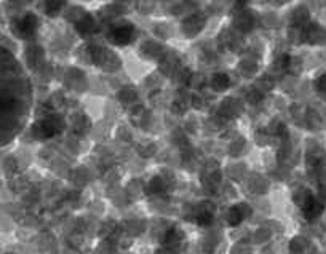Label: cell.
I'll return each instance as SVG.
<instances>
[{
    "label": "cell",
    "mask_w": 326,
    "mask_h": 254,
    "mask_svg": "<svg viewBox=\"0 0 326 254\" xmlns=\"http://www.w3.org/2000/svg\"><path fill=\"white\" fill-rule=\"evenodd\" d=\"M62 130H64V120H62V117L59 114L53 112L48 117L42 118V120H38L34 125L32 136L35 139L45 141V139H48V138L58 136L59 133H62Z\"/></svg>",
    "instance_id": "obj_1"
},
{
    "label": "cell",
    "mask_w": 326,
    "mask_h": 254,
    "mask_svg": "<svg viewBox=\"0 0 326 254\" xmlns=\"http://www.w3.org/2000/svg\"><path fill=\"white\" fill-rule=\"evenodd\" d=\"M134 37H136L134 26L126 21H122L120 24H114L107 32V40L112 45H118V46L131 43L134 40Z\"/></svg>",
    "instance_id": "obj_2"
},
{
    "label": "cell",
    "mask_w": 326,
    "mask_h": 254,
    "mask_svg": "<svg viewBox=\"0 0 326 254\" xmlns=\"http://www.w3.org/2000/svg\"><path fill=\"white\" fill-rule=\"evenodd\" d=\"M90 53V59L98 64L102 69L107 70H115L120 67V59H118L117 54H114L112 51H109L106 48H99V46H90L88 48Z\"/></svg>",
    "instance_id": "obj_3"
},
{
    "label": "cell",
    "mask_w": 326,
    "mask_h": 254,
    "mask_svg": "<svg viewBox=\"0 0 326 254\" xmlns=\"http://www.w3.org/2000/svg\"><path fill=\"white\" fill-rule=\"evenodd\" d=\"M37 27H38V19L32 13H27V14H24V16L14 19L13 24H11V30L14 32V35L19 37V38L34 37L37 32Z\"/></svg>",
    "instance_id": "obj_4"
},
{
    "label": "cell",
    "mask_w": 326,
    "mask_h": 254,
    "mask_svg": "<svg viewBox=\"0 0 326 254\" xmlns=\"http://www.w3.org/2000/svg\"><path fill=\"white\" fill-rule=\"evenodd\" d=\"M250 213H251V210H250L248 205L238 203V205L232 206V208H229L226 211V221H227V224H230V226H238Z\"/></svg>",
    "instance_id": "obj_5"
},
{
    "label": "cell",
    "mask_w": 326,
    "mask_h": 254,
    "mask_svg": "<svg viewBox=\"0 0 326 254\" xmlns=\"http://www.w3.org/2000/svg\"><path fill=\"white\" fill-rule=\"evenodd\" d=\"M301 210H302V213H304V218H306V219L314 221V219H317V218L322 214V211H323V203L318 200V198H315V197L312 195L304 205L301 206Z\"/></svg>",
    "instance_id": "obj_6"
},
{
    "label": "cell",
    "mask_w": 326,
    "mask_h": 254,
    "mask_svg": "<svg viewBox=\"0 0 326 254\" xmlns=\"http://www.w3.org/2000/svg\"><path fill=\"white\" fill-rule=\"evenodd\" d=\"M205 21L206 19H205V16H202V14H192V16H189L184 22H182V29H184V32L189 37H194L195 34H198L203 29Z\"/></svg>",
    "instance_id": "obj_7"
},
{
    "label": "cell",
    "mask_w": 326,
    "mask_h": 254,
    "mask_svg": "<svg viewBox=\"0 0 326 254\" xmlns=\"http://www.w3.org/2000/svg\"><path fill=\"white\" fill-rule=\"evenodd\" d=\"M75 30H78V32L83 35L94 34V32H98V22L94 21V18L90 16V14L83 13L82 16L75 21Z\"/></svg>",
    "instance_id": "obj_8"
},
{
    "label": "cell",
    "mask_w": 326,
    "mask_h": 254,
    "mask_svg": "<svg viewBox=\"0 0 326 254\" xmlns=\"http://www.w3.org/2000/svg\"><path fill=\"white\" fill-rule=\"evenodd\" d=\"M234 26H235L238 30H242V32H250V30L253 29V26H254L253 14H251L248 10H242V11L235 13V16H234Z\"/></svg>",
    "instance_id": "obj_9"
},
{
    "label": "cell",
    "mask_w": 326,
    "mask_h": 254,
    "mask_svg": "<svg viewBox=\"0 0 326 254\" xmlns=\"http://www.w3.org/2000/svg\"><path fill=\"white\" fill-rule=\"evenodd\" d=\"M168 179H166L165 176H154L152 179L149 181V184H147V192L149 194H162L165 192L166 189H168Z\"/></svg>",
    "instance_id": "obj_10"
},
{
    "label": "cell",
    "mask_w": 326,
    "mask_h": 254,
    "mask_svg": "<svg viewBox=\"0 0 326 254\" xmlns=\"http://www.w3.org/2000/svg\"><path fill=\"white\" fill-rule=\"evenodd\" d=\"M291 22L294 27L304 29L306 26H309V11L306 8H296L291 13Z\"/></svg>",
    "instance_id": "obj_11"
},
{
    "label": "cell",
    "mask_w": 326,
    "mask_h": 254,
    "mask_svg": "<svg viewBox=\"0 0 326 254\" xmlns=\"http://www.w3.org/2000/svg\"><path fill=\"white\" fill-rule=\"evenodd\" d=\"M229 83H230V80H229L227 74H224V72L214 74V75L211 77V82H210L211 88H213L214 91H226V90L229 88Z\"/></svg>",
    "instance_id": "obj_12"
},
{
    "label": "cell",
    "mask_w": 326,
    "mask_h": 254,
    "mask_svg": "<svg viewBox=\"0 0 326 254\" xmlns=\"http://www.w3.org/2000/svg\"><path fill=\"white\" fill-rule=\"evenodd\" d=\"M72 128H74V133L75 134H85L86 130L90 128V120L86 118L85 115H74L72 118Z\"/></svg>",
    "instance_id": "obj_13"
},
{
    "label": "cell",
    "mask_w": 326,
    "mask_h": 254,
    "mask_svg": "<svg viewBox=\"0 0 326 254\" xmlns=\"http://www.w3.org/2000/svg\"><path fill=\"white\" fill-rule=\"evenodd\" d=\"M181 240H182V234L176 229H171V230L166 232L163 245L166 246V248H176V246L181 243Z\"/></svg>",
    "instance_id": "obj_14"
},
{
    "label": "cell",
    "mask_w": 326,
    "mask_h": 254,
    "mask_svg": "<svg viewBox=\"0 0 326 254\" xmlns=\"http://www.w3.org/2000/svg\"><path fill=\"white\" fill-rule=\"evenodd\" d=\"M136 99H138V94L133 88H123L120 93H118V101H120L122 104H125V106L133 104Z\"/></svg>",
    "instance_id": "obj_15"
},
{
    "label": "cell",
    "mask_w": 326,
    "mask_h": 254,
    "mask_svg": "<svg viewBox=\"0 0 326 254\" xmlns=\"http://www.w3.org/2000/svg\"><path fill=\"white\" fill-rule=\"evenodd\" d=\"M312 195H314V194L310 192L309 189H306V187H299V189H296V192L293 194V200L296 202V205L302 206V205H304V203H306Z\"/></svg>",
    "instance_id": "obj_16"
},
{
    "label": "cell",
    "mask_w": 326,
    "mask_h": 254,
    "mask_svg": "<svg viewBox=\"0 0 326 254\" xmlns=\"http://www.w3.org/2000/svg\"><path fill=\"white\" fill-rule=\"evenodd\" d=\"M195 221H197V224H200V226H208L213 221V214L208 210H202L195 214Z\"/></svg>",
    "instance_id": "obj_17"
},
{
    "label": "cell",
    "mask_w": 326,
    "mask_h": 254,
    "mask_svg": "<svg viewBox=\"0 0 326 254\" xmlns=\"http://www.w3.org/2000/svg\"><path fill=\"white\" fill-rule=\"evenodd\" d=\"M45 13L46 14H50V16H56V14L64 8V3L62 2H48V3H45Z\"/></svg>",
    "instance_id": "obj_18"
},
{
    "label": "cell",
    "mask_w": 326,
    "mask_h": 254,
    "mask_svg": "<svg viewBox=\"0 0 326 254\" xmlns=\"http://www.w3.org/2000/svg\"><path fill=\"white\" fill-rule=\"evenodd\" d=\"M290 61L291 58L288 56V54H282V56H278L274 62V67L278 69V70H286L290 66Z\"/></svg>",
    "instance_id": "obj_19"
},
{
    "label": "cell",
    "mask_w": 326,
    "mask_h": 254,
    "mask_svg": "<svg viewBox=\"0 0 326 254\" xmlns=\"http://www.w3.org/2000/svg\"><path fill=\"white\" fill-rule=\"evenodd\" d=\"M314 86H315V90L318 93H322V94H326V72L322 74V75H318L315 80H314Z\"/></svg>",
    "instance_id": "obj_20"
},
{
    "label": "cell",
    "mask_w": 326,
    "mask_h": 254,
    "mask_svg": "<svg viewBox=\"0 0 326 254\" xmlns=\"http://www.w3.org/2000/svg\"><path fill=\"white\" fill-rule=\"evenodd\" d=\"M246 99H248V102L250 104H258V102H261L262 101V93H261V90H251L250 93H248V96H246Z\"/></svg>",
    "instance_id": "obj_21"
},
{
    "label": "cell",
    "mask_w": 326,
    "mask_h": 254,
    "mask_svg": "<svg viewBox=\"0 0 326 254\" xmlns=\"http://www.w3.org/2000/svg\"><path fill=\"white\" fill-rule=\"evenodd\" d=\"M186 109H187V104H186L184 99H176V101H174V104H173V112L174 114H182Z\"/></svg>",
    "instance_id": "obj_22"
},
{
    "label": "cell",
    "mask_w": 326,
    "mask_h": 254,
    "mask_svg": "<svg viewBox=\"0 0 326 254\" xmlns=\"http://www.w3.org/2000/svg\"><path fill=\"white\" fill-rule=\"evenodd\" d=\"M304 246H306V242L302 240V238H294L293 243H291V250L293 251H301Z\"/></svg>",
    "instance_id": "obj_23"
},
{
    "label": "cell",
    "mask_w": 326,
    "mask_h": 254,
    "mask_svg": "<svg viewBox=\"0 0 326 254\" xmlns=\"http://www.w3.org/2000/svg\"><path fill=\"white\" fill-rule=\"evenodd\" d=\"M325 195H326V189H325Z\"/></svg>",
    "instance_id": "obj_24"
}]
</instances>
